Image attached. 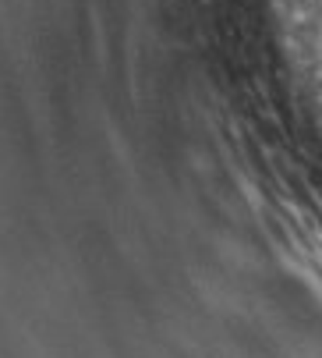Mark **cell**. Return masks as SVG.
<instances>
[{
	"label": "cell",
	"instance_id": "6da1fadb",
	"mask_svg": "<svg viewBox=\"0 0 322 358\" xmlns=\"http://www.w3.org/2000/svg\"><path fill=\"white\" fill-rule=\"evenodd\" d=\"M312 8H315V18L322 22V0H312Z\"/></svg>",
	"mask_w": 322,
	"mask_h": 358
}]
</instances>
